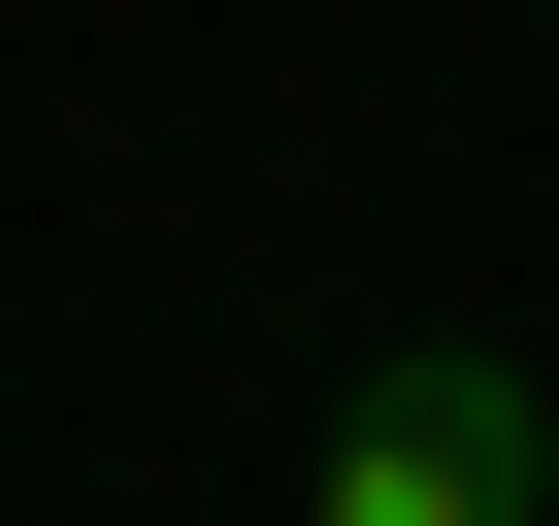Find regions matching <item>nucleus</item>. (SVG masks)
<instances>
[{
	"label": "nucleus",
	"mask_w": 559,
	"mask_h": 526,
	"mask_svg": "<svg viewBox=\"0 0 559 526\" xmlns=\"http://www.w3.org/2000/svg\"><path fill=\"white\" fill-rule=\"evenodd\" d=\"M297 526H559V395L493 362V330H395L362 395H330V493Z\"/></svg>",
	"instance_id": "obj_1"
}]
</instances>
